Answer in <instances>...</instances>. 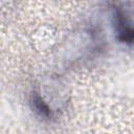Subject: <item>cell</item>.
<instances>
[{
    "mask_svg": "<svg viewBox=\"0 0 134 134\" xmlns=\"http://www.w3.org/2000/svg\"><path fill=\"white\" fill-rule=\"evenodd\" d=\"M111 23L116 41L134 46V3H115L111 7Z\"/></svg>",
    "mask_w": 134,
    "mask_h": 134,
    "instance_id": "6da1fadb",
    "label": "cell"
},
{
    "mask_svg": "<svg viewBox=\"0 0 134 134\" xmlns=\"http://www.w3.org/2000/svg\"><path fill=\"white\" fill-rule=\"evenodd\" d=\"M29 103H30L32 111H35V113L38 116H40L44 119H48V120H51L52 118L55 117L54 109H52L51 106L48 104V102L46 99H44V97L40 93V91H38V90L31 91L30 97H29Z\"/></svg>",
    "mask_w": 134,
    "mask_h": 134,
    "instance_id": "7a4b0ae2",
    "label": "cell"
}]
</instances>
